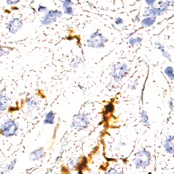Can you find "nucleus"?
Returning <instances> with one entry per match:
<instances>
[{
	"label": "nucleus",
	"instance_id": "obj_1",
	"mask_svg": "<svg viewBox=\"0 0 174 174\" xmlns=\"http://www.w3.org/2000/svg\"><path fill=\"white\" fill-rule=\"evenodd\" d=\"M151 154L149 151L146 149L139 151L135 154V164L136 168H142L144 169L148 167L151 163Z\"/></svg>",
	"mask_w": 174,
	"mask_h": 174
},
{
	"label": "nucleus",
	"instance_id": "obj_2",
	"mask_svg": "<svg viewBox=\"0 0 174 174\" xmlns=\"http://www.w3.org/2000/svg\"><path fill=\"white\" fill-rule=\"evenodd\" d=\"M129 73V69L127 65L123 63H117L112 65L111 68L110 75L116 81H119L127 76Z\"/></svg>",
	"mask_w": 174,
	"mask_h": 174
},
{
	"label": "nucleus",
	"instance_id": "obj_3",
	"mask_svg": "<svg viewBox=\"0 0 174 174\" xmlns=\"http://www.w3.org/2000/svg\"><path fill=\"white\" fill-rule=\"evenodd\" d=\"M107 40L106 37L101 33H99L98 31L90 36L89 39L87 40V45L91 48H102L105 46V44Z\"/></svg>",
	"mask_w": 174,
	"mask_h": 174
},
{
	"label": "nucleus",
	"instance_id": "obj_4",
	"mask_svg": "<svg viewBox=\"0 0 174 174\" xmlns=\"http://www.w3.org/2000/svg\"><path fill=\"white\" fill-rule=\"evenodd\" d=\"M18 126L15 121L8 119L0 127V133L6 138H10L16 134Z\"/></svg>",
	"mask_w": 174,
	"mask_h": 174
},
{
	"label": "nucleus",
	"instance_id": "obj_5",
	"mask_svg": "<svg viewBox=\"0 0 174 174\" xmlns=\"http://www.w3.org/2000/svg\"><path fill=\"white\" fill-rule=\"evenodd\" d=\"M89 123V121L86 114L80 113L73 117L71 123V127L76 130H82L88 127Z\"/></svg>",
	"mask_w": 174,
	"mask_h": 174
},
{
	"label": "nucleus",
	"instance_id": "obj_6",
	"mask_svg": "<svg viewBox=\"0 0 174 174\" xmlns=\"http://www.w3.org/2000/svg\"><path fill=\"white\" fill-rule=\"evenodd\" d=\"M62 15L61 11H58V10H51L48 11L45 13V16L41 18L40 20V23L43 25L48 26L49 24H53L59 18H60Z\"/></svg>",
	"mask_w": 174,
	"mask_h": 174
},
{
	"label": "nucleus",
	"instance_id": "obj_7",
	"mask_svg": "<svg viewBox=\"0 0 174 174\" xmlns=\"http://www.w3.org/2000/svg\"><path fill=\"white\" fill-rule=\"evenodd\" d=\"M23 27V22L19 18H13L7 24V29L8 32L12 34H15L18 32Z\"/></svg>",
	"mask_w": 174,
	"mask_h": 174
},
{
	"label": "nucleus",
	"instance_id": "obj_8",
	"mask_svg": "<svg viewBox=\"0 0 174 174\" xmlns=\"http://www.w3.org/2000/svg\"><path fill=\"white\" fill-rule=\"evenodd\" d=\"M164 147L166 153L174 154V135L168 137L164 143Z\"/></svg>",
	"mask_w": 174,
	"mask_h": 174
},
{
	"label": "nucleus",
	"instance_id": "obj_9",
	"mask_svg": "<svg viewBox=\"0 0 174 174\" xmlns=\"http://www.w3.org/2000/svg\"><path fill=\"white\" fill-rule=\"evenodd\" d=\"M45 152L43 148H36L29 154V159L33 161L39 160L42 159V158L45 156Z\"/></svg>",
	"mask_w": 174,
	"mask_h": 174
},
{
	"label": "nucleus",
	"instance_id": "obj_10",
	"mask_svg": "<svg viewBox=\"0 0 174 174\" xmlns=\"http://www.w3.org/2000/svg\"><path fill=\"white\" fill-rule=\"evenodd\" d=\"M63 8L64 13L68 15H73L74 14V11L72 6L73 2L71 0H63Z\"/></svg>",
	"mask_w": 174,
	"mask_h": 174
},
{
	"label": "nucleus",
	"instance_id": "obj_11",
	"mask_svg": "<svg viewBox=\"0 0 174 174\" xmlns=\"http://www.w3.org/2000/svg\"><path fill=\"white\" fill-rule=\"evenodd\" d=\"M26 104L27 105V108H30V109H34V108L38 107L39 101L36 98L32 97L27 99V100L26 101Z\"/></svg>",
	"mask_w": 174,
	"mask_h": 174
},
{
	"label": "nucleus",
	"instance_id": "obj_12",
	"mask_svg": "<svg viewBox=\"0 0 174 174\" xmlns=\"http://www.w3.org/2000/svg\"><path fill=\"white\" fill-rule=\"evenodd\" d=\"M8 105V101L7 96L0 94V112L7 110Z\"/></svg>",
	"mask_w": 174,
	"mask_h": 174
},
{
	"label": "nucleus",
	"instance_id": "obj_13",
	"mask_svg": "<svg viewBox=\"0 0 174 174\" xmlns=\"http://www.w3.org/2000/svg\"><path fill=\"white\" fill-rule=\"evenodd\" d=\"M156 21V17L149 16L146 17L144 20L141 21V24L143 27H151L153 26Z\"/></svg>",
	"mask_w": 174,
	"mask_h": 174
},
{
	"label": "nucleus",
	"instance_id": "obj_14",
	"mask_svg": "<svg viewBox=\"0 0 174 174\" xmlns=\"http://www.w3.org/2000/svg\"><path fill=\"white\" fill-rule=\"evenodd\" d=\"M155 46H157V49H159L161 53V54H162L164 57H165L166 58H167L168 60H171V55L169 54V52L165 50V48H164V46L163 45H161V43L158 42H155Z\"/></svg>",
	"mask_w": 174,
	"mask_h": 174
},
{
	"label": "nucleus",
	"instance_id": "obj_15",
	"mask_svg": "<svg viewBox=\"0 0 174 174\" xmlns=\"http://www.w3.org/2000/svg\"><path fill=\"white\" fill-rule=\"evenodd\" d=\"M55 114L53 111H49L45 114V119L44 120V124H54Z\"/></svg>",
	"mask_w": 174,
	"mask_h": 174
},
{
	"label": "nucleus",
	"instance_id": "obj_16",
	"mask_svg": "<svg viewBox=\"0 0 174 174\" xmlns=\"http://www.w3.org/2000/svg\"><path fill=\"white\" fill-rule=\"evenodd\" d=\"M16 162H17L16 159L12 160L10 163L7 164V165L4 167V169L2 170V173H7L10 172V171L13 170V168L15 166V164H16Z\"/></svg>",
	"mask_w": 174,
	"mask_h": 174
},
{
	"label": "nucleus",
	"instance_id": "obj_17",
	"mask_svg": "<svg viewBox=\"0 0 174 174\" xmlns=\"http://www.w3.org/2000/svg\"><path fill=\"white\" fill-rule=\"evenodd\" d=\"M164 74L169 77L171 80H174V70L172 67L169 66L164 70Z\"/></svg>",
	"mask_w": 174,
	"mask_h": 174
},
{
	"label": "nucleus",
	"instance_id": "obj_18",
	"mask_svg": "<svg viewBox=\"0 0 174 174\" xmlns=\"http://www.w3.org/2000/svg\"><path fill=\"white\" fill-rule=\"evenodd\" d=\"M141 122H142V123L144 124V126H149V119H148V117L147 115L146 112L145 110H143L141 112Z\"/></svg>",
	"mask_w": 174,
	"mask_h": 174
},
{
	"label": "nucleus",
	"instance_id": "obj_19",
	"mask_svg": "<svg viewBox=\"0 0 174 174\" xmlns=\"http://www.w3.org/2000/svg\"><path fill=\"white\" fill-rule=\"evenodd\" d=\"M142 41V39L141 38H130L128 40V42L130 45H136L141 44V42Z\"/></svg>",
	"mask_w": 174,
	"mask_h": 174
},
{
	"label": "nucleus",
	"instance_id": "obj_20",
	"mask_svg": "<svg viewBox=\"0 0 174 174\" xmlns=\"http://www.w3.org/2000/svg\"><path fill=\"white\" fill-rule=\"evenodd\" d=\"M82 63V60L79 58H76L73 61V63H72V65H71V66H72V67H74V68H75L77 67L78 65Z\"/></svg>",
	"mask_w": 174,
	"mask_h": 174
},
{
	"label": "nucleus",
	"instance_id": "obj_21",
	"mask_svg": "<svg viewBox=\"0 0 174 174\" xmlns=\"http://www.w3.org/2000/svg\"><path fill=\"white\" fill-rule=\"evenodd\" d=\"M105 174H120V173L114 168H111Z\"/></svg>",
	"mask_w": 174,
	"mask_h": 174
},
{
	"label": "nucleus",
	"instance_id": "obj_22",
	"mask_svg": "<svg viewBox=\"0 0 174 174\" xmlns=\"http://www.w3.org/2000/svg\"><path fill=\"white\" fill-rule=\"evenodd\" d=\"M38 10L39 12H40V13H46L48 11V8L46 7H44V6H42V5H39Z\"/></svg>",
	"mask_w": 174,
	"mask_h": 174
},
{
	"label": "nucleus",
	"instance_id": "obj_23",
	"mask_svg": "<svg viewBox=\"0 0 174 174\" xmlns=\"http://www.w3.org/2000/svg\"><path fill=\"white\" fill-rule=\"evenodd\" d=\"M8 54V51L7 50H6V49H3L2 46H0V57L5 56H7Z\"/></svg>",
	"mask_w": 174,
	"mask_h": 174
},
{
	"label": "nucleus",
	"instance_id": "obj_24",
	"mask_svg": "<svg viewBox=\"0 0 174 174\" xmlns=\"http://www.w3.org/2000/svg\"><path fill=\"white\" fill-rule=\"evenodd\" d=\"M115 24L117 25H122L124 24V20L120 17H117L115 19Z\"/></svg>",
	"mask_w": 174,
	"mask_h": 174
},
{
	"label": "nucleus",
	"instance_id": "obj_25",
	"mask_svg": "<svg viewBox=\"0 0 174 174\" xmlns=\"http://www.w3.org/2000/svg\"><path fill=\"white\" fill-rule=\"evenodd\" d=\"M20 0H7V4L9 5H15L17 4L18 3H19Z\"/></svg>",
	"mask_w": 174,
	"mask_h": 174
},
{
	"label": "nucleus",
	"instance_id": "obj_26",
	"mask_svg": "<svg viewBox=\"0 0 174 174\" xmlns=\"http://www.w3.org/2000/svg\"><path fill=\"white\" fill-rule=\"evenodd\" d=\"M114 110V105L113 104H110L106 106V111L109 113H111Z\"/></svg>",
	"mask_w": 174,
	"mask_h": 174
},
{
	"label": "nucleus",
	"instance_id": "obj_27",
	"mask_svg": "<svg viewBox=\"0 0 174 174\" xmlns=\"http://www.w3.org/2000/svg\"><path fill=\"white\" fill-rule=\"evenodd\" d=\"M156 2V0H146V3L147 5H148L149 7H153L154 4Z\"/></svg>",
	"mask_w": 174,
	"mask_h": 174
},
{
	"label": "nucleus",
	"instance_id": "obj_28",
	"mask_svg": "<svg viewBox=\"0 0 174 174\" xmlns=\"http://www.w3.org/2000/svg\"><path fill=\"white\" fill-rule=\"evenodd\" d=\"M58 1H60V2H63V0H58Z\"/></svg>",
	"mask_w": 174,
	"mask_h": 174
},
{
	"label": "nucleus",
	"instance_id": "obj_29",
	"mask_svg": "<svg viewBox=\"0 0 174 174\" xmlns=\"http://www.w3.org/2000/svg\"><path fill=\"white\" fill-rule=\"evenodd\" d=\"M93 174H98V173H93Z\"/></svg>",
	"mask_w": 174,
	"mask_h": 174
},
{
	"label": "nucleus",
	"instance_id": "obj_30",
	"mask_svg": "<svg viewBox=\"0 0 174 174\" xmlns=\"http://www.w3.org/2000/svg\"><path fill=\"white\" fill-rule=\"evenodd\" d=\"M173 115H174V113H173Z\"/></svg>",
	"mask_w": 174,
	"mask_h": 174
}]
</instances>
